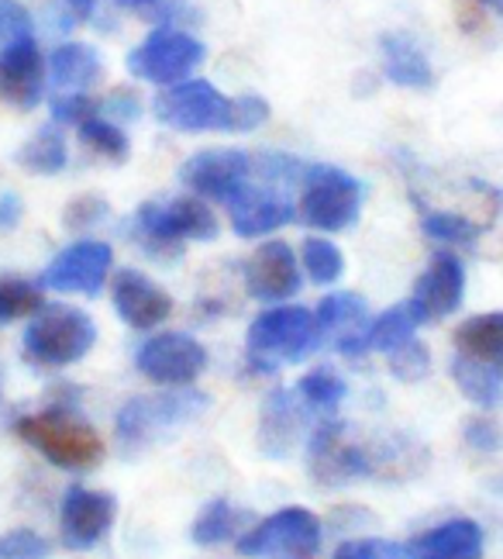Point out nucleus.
<instances>
[{"label": "nucleus", "mask_w": 503, "mask_h": 559, "mask_svg": "<svg viewBox=\"0 0 503 559\" xmlns=\"http://www.w3.org/2000/svg\"><path fill=\"white\" fill-rule=\"evenodd\" d=\"M152 111L156 118L177 132H255V128L266 124L270 118V104L259 94H238L225 97L221 91L207 80H183L163 87L159 97L152 100Z\"/></svg>", "instance_id": "obj_1"}, {"label": "nucleus", "mask_w": 503, "mask_h": 559, "mask_svg": "<svg viewBox=\"0 0 503 559\" xmlns=\"http://www.w3.org/2000/svg\"><path fill=\"white\" fill-rule=\"evenodd\" d=\"M135 228L139 242L156 252V260H172L180 255L183 242H211L217 239V214L201 198H172V201H148L135 211Z\"/></svg>", "instance_id": "obj_2"}, {"label": "nucleus", "mask_w": 503, "mask_h": 559, "mask_svg": "<svg viewBox=\"0 0 503 559\" xmlns=\"http://www.w3.org/2000/svg\"><path fill=\"white\" fill-rule=\"evenodd\" d=\"M17 439L38 449L52 466L59 469H94L104 460V442L80 415L65 412V407H49L41 415H28L17 421Z\"/></svg>", "instance_id": "obj_3"}, {"label": "nucleus", "mask_w": 503, "mask_h": 559, "mask_svg": "<svg viewBox=\"0 0 503 559\" xmlns=\"http://www.w3.org/2000/svg\"><path fill=\"white\" fill-rule=\"evenodd\" d=\"M207 412L204 394H145L131 397L118 412V445L124 453H145V449L159 445L177 428L196 421Z\"/></svg>", "instance_id": "obj_4"}, {"label": "nucleus", "mask_w": 503, "mask_h": 559, "mask_svg": "<svg viewBox=\"0 0 503 559\" xmlns=\"http://www.w3.org/2000/svg\"><path fill=\"white\" fill-rule=\"evenodd\" d=\"M97 342V325L94 318L73 308V305H49L41 308L32 325L25 329V342L21 349L35 362V367H73Z\"/></svg>", "instance_id": "obj_5"}, {"label": "nucleus", "mask_w": 503, "mask_h": 559, "mask_svg": "<svg viewBox=\"0 0 503 559\" xmlns=\"http://www.w3.org/2000/svg\"><path fill=\"white\" fill-rule=\"evenodd\" d=\"M318 318L308 308H273L262 311L249 329V359L259 370H276L279 362H300L321 346Z\"/></svg>", "instance_id": "obj_6"}, {"label": "nucleus", "mask_w": 503, "mask_h": 559, "mask_svg": "<svg viewBox=\"0 0 503 559\" xmlns=\"http://www.w3.org/2000/svg\"><path fill=\"white\" fill-rule=\"evenodd\" d=\"M324 539L321 519L308 508H283L255 528L238 535V556L245 559H314Z\"/></svg>", "instance_id": "obj_7"}, {"label": "nucleus", "mask_w": 503, "mask_h": 559, "mask_svg": "<svg viewBox=\"0 0 503 559\" xmlns=\"http://www.w3.org/2000/svg\"><path fill=\"white\" fill-rule=\"evenodd\" d=\"M362 211V183L338 166H311L303 174L300 218L318 231H348Z\"/></svg>", "instance_id": "obj_8"}, {"label": "nucleus", "mask_w": 503, "mask_h": 559, "mask_svg": "<svg viewBox=\"0 0 503 559\" xmlns=\"http://www.w3.org/2000/svg\"><path fill=\"white\" fill-rule=\"evenodd\" d=\"M204 62V41L193 38L183 28H159L152 32L142 46L131 49L128 73L156 87H172L183 83Z\"/></svg>", "instance_id": "obj_9"}, {"label": "nucleus", "mask_w": 503, "mask_h": 559, "mask_svg": "<svg viewBox=\"0 0 503 559\" xmlns=\"http://www.w3.org/2000/svg\"><path fill=\"white\" fill-rule=\"evenodd\" d=\"M463 297H466V266L452 249H442L431 255V263L418 276L407 308L418 325H428V321H442L463 308Z\"/></svg>", "instance_id": "obj_10"}, {"label": "nucleus", "mask_w": 503, "mask_h": 559, "mask_svg": "<svg viewBox=\"0 0 503 559\" xmlns=\"http://www.w3.org/2000/svg\"><path fill=\"white\" fill-rule=\"evenodd\" d=\"M308 466H311L318 484L345 487V484H356V480L373 473V456H369V449L345 439V425L324 421L314 428V436H311Z\"/></svg>", "instance_id": "obj_11"}, {"label": "nucleus", "mask_w": 503, "mask_h": 559, "mask_svg": "<svg viewBox=\"0 0 503 559\" xmlns=\"http://www.w3.org/2000/svg\"><path fill=\"white\" fill-rule=\"evenodd\" d=\"M139 370L159 386H190L207 370V349L187 332H163L148 338L135 356Z\"/></svg>", "instance_id": "obj_12"}, {"label": "nucleus", "mask_w": 503, "mask_h": 559, "mask_svg": "<svg viewBox=\"0 0 503 559\" xmlns=\"http://www.w3.org/2000/svg\"><path fill=\"white\" fill-rule=\"evenodd\" d=\"M111 263H115V252L107 242H94V239L73 242L46 266V273H41V287H52L59 294L97 297L107 284Z\"/></svg>", "instance_id": "obj_13"}, {"label": "nucleus", "mask_w": 503, "mask_h": 559, "mask_svg": "<svg viewBox=\"0 0 503 559\" xmlns=\"http://www.w3.org/2000/svg\"><path fill=\"white\" fill-rule=\"evenodd\" d=\"M118 504L111 493L70 487L59 508V535L65 549H94L115 525Z\"/></svg>", "instance_id": "obj_14"}, {"label": "nucleus", "mask_w": 503, "mask_h": 559, "mask_svg": "<svg viewBox=\"0 0 503 559\" xmlns=\"http://www.w3.org/2000/svg\"><path fill=\"white\" fill-rule=\"evenodd\" d=\"M252 159L238 148H207L196 153L180 166V180L193 190L201 201H221L228 204L238 187L249 183Z\"/></svg>", "instance_id": "obj_15"}, {"label": "nucleus", "mask_w": 503, "mask_h": 559, "mask_svg": "<svg viewBox=\"0 0 503 559\" xmlns=\"http://www.w3.org/2000/svg\"><path fill=\"white\" fill-rule=\"evenodd\" d=\"M46 94V62L35 46V38H14L0 52V104L14 111H32Z\"/></svg>", "instance_id": "obj_16"}, {"label": "nucleus", "mask_w": 503, "mask_h": 559, "mask_svg": "<svg viewBox=\"0 0 503 559\" xmlns=\"http://www.w3.org/2000/svg\"><path fill=\"white\" fill-rule=\"evenodd\" d=\"M245 290L262 305H283L300 290V266L287 242H262L245 263Z\"/></svg>", "instance_id": "obj_17"}, {"label": "nucleus", "mask_w": 503, "mask_h": 559, "mask_svg": "<svg viewBox=\"0 0 503 559\" xmlns=\"http://www.w3.org/2000/svg\"><path fill=\"white\" fill-rule=\"evenodd\" d=\"M294 204L287 201V193L273 190V187H238L228 201V218L235 235L242 239H259V235H270L283 225L294 222Z\"/></svg>", "instance_id": "obj_18"}, {"label": "nucleus", "mask_w": 503, "mask_h": 559, "mask_svg": "<svg viewBox=\"0 0 503 559\" xmlns=\"http://www.w3.org/2000/svg\"><path fill=\"white\" fill-rule=\"evenodd\" d=\"M111 297H115V311L121 314V321L135 332L156 329L172 314V297L156 280H148L139 270H118L111 284Z\"/></svg>", "instance_id": "obj_19"}, {"label": "nucleus", "mask_w": 503, "mask_h": 559, "mask_svg": "<svg viewBox=\"0 0 503 559\" xmlns=\"http://www.w3.org/2000/svg\"><path fill=\"white\" fill-rule=\"evenodd\" d=\"M318 329L321 335L335 338V346L342 356L356 359V356H366V332H369V311H366V300L359 294H348V290H338V294H327L318 311Z\"/></svg>", "instance_id": "obj_20"}, {"label": "nucleus", "mask_w": 503, "mask_h": 559, "mask_svg": "<svg viewBox=\"0 0 503 559\" xmlns=\"http://www.w3.org/2000/svg\"><path fill=\"white\" fill-rule=\"evenodd\" d=\"M303 439V415L297 407V397L290 391H273L262 404V421H259V449L262 456L283 460L290 456V449Z\"/></svg>", "instance_id": "obj_21"}, {"label": "nucleus", "mask_w": 503, "mask_h": 559, "mask_svg": "<svg viewBox=\"0 0 503 559\" xmlns=\"http://www.w3.org/2000/svg\"><path fill=\"white\" fill-rule=\"evenodd\" d=\"M407 552L414 559H479L483 556V528L472 519H452L418 535Z\"/></svg>", "instance_id": "obj_22"}, {"label": "nucleus", "mask_w": 503, "mask_h": 559, "mask_svg": "<svg viewBox=\"0 0 503 559\" xmlns=\"http://www.w3.org/2000/svg\"><path fill=\"white\" fill-rule=\"evenodd\" d=\"M380 56H383V73L390 83L407 91H431L434 87V70L431 59L414 38L393 32L380 38Z\"/></svg>", "instance_id": "obj_23"}, {"label": "nucleus", "mask_w": 503, "mask_h": 559, "mask_svg": "<svg viewBox=\"0 0 503 559\" xmlns=\"http://www.w3.org/2000/svg\"><path fill=\"white\" fill-rule=\"evenodd\" d=\"M49 76L59 94H86L104 76L100 52L94 46H83V41H65L49 59Z\"/></svg>", "instance_id": "obj_24"}, {"label": "nucleus", "mask_w": 503, "mask_h": 559, "mask_svg": "<svg viewBox=\"0 0 503 559\" xmlns=\"http://www.w3.org/2000/svg\"><path fill=\"white\" fill-rule=\"evenodd\" d=\"M455 356L503 370V311L472 314L455 329Z\"/></svg>", "instance_id": "obj_25"}, {"label": "nucleus", "mask_w": 503, "mask_h": 559, "mask_svg": "<svg viewBox=\"0 0 503 559\" xmlns=\"http://www.w3.org/2000/svg\"><path fill=\"white\" fill-rule=\"evenodd\" d=\"M452 380L458 383V391L479 407H496L503 401V370H496V367H483V362L455 356L452 359Z\"/></svg>", "instance_id": "obj_26"}, {"label": "nucleus", "mask_w": 503, "mask_h": 559, "mask_svg": "<svg viewBox=\"0 0 503 559\" xmlns=\"http://www.w3.org/2000/svg\"><path fill=\"white\" fill-rule=\"evenodd\" d=\"M242 522H245V514L238 511L231 501H211L201 514L193 519L190 525V539L196 546H221L228 539H235L238 532H242Z\"/></svg>", "instance_id": "obj_27"}, {"label": "nucleus", "mask_w": 503, "mask_h": 559, "mask_svg": "<svg viewBox=\"0 0 503 559\" xmlns=\"http://www.w3.org/2000/svg\"><path fill=\"white\" fill-rule=\"evenodd\" d=\"M65 159H70V153H65V139L59 132V124L38 128V132L25 145H21V153H17V163L25 169H32V174H38V177L59 174V169L65 166Z\"/></svg>", "instance_id": "obj_28"}, {"label": "nucleus", "mask_w": 503, "mask_h": 559, "mask_svg": "<svg viewBox=\"0 0 503 559\" xmlns=\"http://www.w3.org/2000/svg\"><path fill=\"white\" fill-rule=\"evenodd\" d=\"M46 308L41 284H32L25 276H0V321L35 318Z\"/></svg>", "instance_id": "obj_29"}, {"label": "nucleus", "mask_w": 503, "mask_h": 559, "mask_svg": "<svg viewBox=\"0 0 503 559\" xmlns=\"http://www.w3.org/2000/svg\"><path fill=\"white\" fill-rule=\"evenodd\" d=\"M80 142L91 148V153H97V156H104L107 163H128V156H131V142H128V135L121 132V128L115 124V121H104L100 115L97 118H86L80 128Z\"/></svg>", "instance_id": "obj_30"}, {"label": "nucleus", "mask_w": 503, "mask_h": 559, "mask_svg": "<svg viewBox=\"0 0 503 559\" xmlns=\"http://www.w3.org/2000/svg\"><path fill=\"white\" fill-rule=\"evenodd\" d=\"M414 329H418V321H414V314H410L407 305L390 308L386 314H380L373 325H369V332H366V349L393 353L397 346H404L407 338H414Z\"/></svg>", "instance_id": "obj_31"}, {"label": "nucleus", "mask_w": 503, "mask_h": 559, "mask_svg": "<svg viewBox=\"0 0 503 559\" xmlns=\"http://www.w3.org/2000/svg\"><path fill=\"white\" fill-rule=\"evenodd\" d=\"M421 231L428 235L431 242H439L445 249H458V246H472L476 242V222H469L466 214H455V211H431L424 214Z\"/></svg>", "instance_id": "obj_32"}, {"label": "nucleus", "mask_w": 503, "mask_h": 559, "mask_svg": "<svg viewBox=\"0 0 503 559\" xmlns=\"http://www.w3.org/2000/svg\"><path fill=\"white\" fill-rule=\"evenodd\" d=\"M300 263L308 270L314 284H338L345 273V255L335 242L327 239H308L300 249Z\"/></svg>", "instance_id": "obj_33"}, {"label": "nucleus", "mask_w": 503, "mask_h": 559, "mask_svg": "<svg viewBox=\"0 0 503 559\" xmlns=\"http://www.w3.org/2000/svg\"><path fill=\"white\" fill-rule=\"evenodd\" d=\"M297 391H300V397L308 401L311 407H318V412H332V407H338L345 401L348 386H345V380L335 370L321 367V370L303 373L300 383H297Z\"/></svg>", "instance_id": "obj_34"}, {"label": "nucleus", "mask_w": 503, "mask_h": 559, "mask_svg": "<svg viewBox=\"0 0 503 559\" xmlns=\"http://www.w3.org/2000/svg\"><path fill=\"white\" fill-rule=\"evenodd\" d=\"M386 356H390V373L397 380H404V383H418V380H424L431 373V353L418 338H407L404 346H397Z\"/></svg>", "instance_id": "obj_35"}, {"label": "nucleus", "mask_w": 503, "mask_h": 559, "mask_svg": "<svg viewBox=\"0 0 503 559\" xmlns=\"http://www.w3.org/2000/svg\"><path fill=\"white\" fill-rule=\"evenodd\" d=\"M52 543L32 528H14L0 535V559H49Z\"/></svg>", "instance_id": "obj_36"}, {"label": "nucleus", "mask_w": 503, "mask_h": 559, "mask_svg": "<svg viewBox=\"0 0 503 559\" xmlns=\"http://www.w3.org/2000/svg\"><path fill=\"white\" fill-rule=\"evenodd\" d=\"M100 115V100L91 94H59L52 97V118L56 124H83L86 118Z\"/></svg>", "instance_id": "obj_37"}, {"label": "nucleus", "mask_w": 503, "mask_h": 559, "mask_svg": "<svg viewBox=\"0 0 503 559\" xmlns=\"http://www.w3.org/2000/svg\"><path fill=\"white\" fill-rule=\"evenodd\" d=\"M407 549L397 543H386V539H352V543H342L335 549L332 559H404Z\"/></svg>", "instance_id": "obj_38"}, {"label": "nucleus", "mask_w": 503, "mask_h": 559, "mask_svg": "<svg viewBox=\"0 0 503 559\" xmlns=\"http://www.w3.org/2000/svg\"><path fill=\"white\" fill-rule=\"evenodd\" d=\"M452 4H455V25L466 35H479L490 25L493 0H452Z\"/></svg>", "instance_id": "obj_39"}, {"label": "nucleus", "mask_w": 503, "mask_h": 559, "mask_svg": "<svg viewBox=\"0 0 503 559\" xmlns=\"http://www.w3.org/2000/svg\"><path fill=\"white\" fill-rule=\"evenodd\" d=\"M104 214H107V204L97 193H91V198H73L62 218H65V228H94Z\"/></svg>", "instance_id": "obj_40"}, {"label": "nucleus", "mask_w": 503, "mask_h": 559, "mask_svg": "<svg viewBox=\"0 0 503 559\" xmlns=\"http://www.w3.org/2000/svg\"><path fill=\"white\" fill-rule=\"evenodd\" d=\"M32 35V17L17 0H0V41H14Z\"/></svg>", "instance_id": "obj_41"}, {"label": "nucleus", "mask_w": 503, "mask_h": 559, "mask_svg": "<svg viewBox=\"0 0 503 559\" xmlns=\"http://www.w3.org/2000/svg\"><path fill=\"white\" fill-rule=\"evenodd\" d=\"M466 442L472 449H483V453H496V449L503 445V436L490 418H472L466 425Z\"/></svg>", "instance_id": "obj_42"}, {"label": "nucleus", "mask_w": 503, "mask_h": 559, "mask_svg": "<svg viewBox=\"0 0 503 559\" xmlns=\"http://www.w3.org/2000/svg\"><path fill=\"white\" fill-rule=\"evenodd\" d=\"M59 11L65 25H86L97 14V0H59Z\"/></svg>", "instance_id": "obj_43"}, {"label": "nucleus", "mask_w": 503, "mask_h": 559, "mask_svg": "<svg viewBox=\"0 0 503 559\" xmlns=\"http://www.w3.org/2000/svg\"><path fill=\"white\" fill-rule=\"evenodd\" d=\"M104 107H107V111H111L115 118H135V115H139V100H135V94H131V91H115L111 100H104V104H100V111H104Z\"/></svg>", "instance_id": "obj_44"}, {"label": "nucleus", "mask_w": 503, "mask_h": 559, "mask_svg": "<svg viewBox=\"0 0 503 559\" xmlns=\"http://www.w3.org/2000/svg\"><path fill=\"white\" fill-rule=\"evenodd\" d=\"M17 222H21V201H17V193H4V198H0V231L17 228Z\"/></svg>", "instance_id": "obj_45"}, {"label": "nucleus", "mask_w": 503, "mask_h": 559, "mask_svg": "<svg viewBox=\"0 0 503 559\" xmlns=\"http://www.w3.org/2000/svg\"><path fill=\"white\" fill-rule=\"evenodd\" d=\"M121 8H131V11H156L163 4H169V0H118Z\"/></svg>", "instance_id": "obj_46"}, {"label": "nucleus", "mask_w": 503, "mask_h": 559, "mask_svg": "<svg viewBox=\"0 0 503 559\" xmlns=\"http://www.w3.org/2000/svg\"><path fill=\"white\" fill-rule=\"evenodd\" d=\"M490 490H493V493H500V498H503V473H496V477L490 480Z\"/></svg>", "instance_id": "obj_47"}]
</instances>
